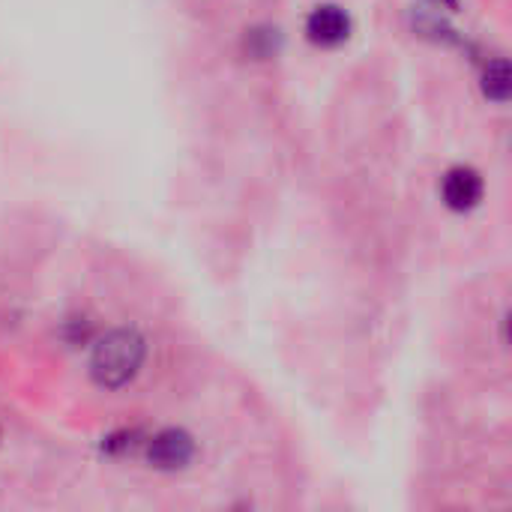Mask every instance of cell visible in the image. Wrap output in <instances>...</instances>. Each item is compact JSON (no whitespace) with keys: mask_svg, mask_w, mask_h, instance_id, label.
Returning a JSON list of instances; mask_svg holds the SVG:
<instances>
[{"mask_svg":"<svg viewBox=\"0 0 512 512\" xmlns=\"http://www.w3.org/2000/svg\"><path fill=\"white\" fill-rule=\"evenodd\" d=\"M141 360H144V342L129 330H117L96 345L90 369L102 387H123L141 369Z\"/></svg>","mask_w":512,"mask_h":512,"instance_id":"1","label":"cell"},{"mask_svg":"<svg viewBox=\"0 0 512 512\" xmlns=\"http://www.w3.org/2000/svg\"><path fill=\"white\" fill-rule=\"evenodd\" d=\"M306 33L315 45L336 48L351 36V18L339 6H318L306 21Z\"/></svg>","mask_w":512,"mask_h":512,"instance_id":"2","label":"cell"},{"mask_svg":"<svg viewBox=\"0 0 512 512\" xmlns=\"http://www.w3.org/2000/svg\"><path fill=\"white\" fill-rule=\"evenodd\" d=\"M441 195H444L447 207H453V210H471L483 198V180L471 168H453L444 177Z\"/></svg>","mask_w":512,"mask_h":512,"instance_id":"3","label":"cell"},{"mask_svg":"<svg viewBox=\"0 0 512 512\" xmlns=\"http://www.w3.org/2000/svg\"><path fill=\"white\" fill-rule=\"evenodd\" d=\"M192 459V441L180 432H162L150 444V462L159 468H183Z\"/></svg>","mask_w":512,"mask_h":512,"instance_id":"4","label":"cell"},{"mask_svg":"<svg viewBox=\"0 0 512 512\" xmlns=\"http://www.w3.org/2000/svg\"><path fill=\"white\" fill-rule=\"evenodd\" d=\"M507 90H510V69L504 60H498L489 72H486V93L495 96V99H507Z\"/></svg>","mask_w":512,"mask_h":512,"instance_id":"5","label":"cell"},{"mask_svg":"<svg viewBox=\"0 0 512 512\" xmlns=\"http://www.w3.org/2000/svg\"><path fill=\"white\" fill-rule=\"evenodd\" d=\"M447 3H453V0H447Z\"/></svg>","mask_w":512,"mask_h":512,"instance_id":"6","label":"cell"}]
</instances>
